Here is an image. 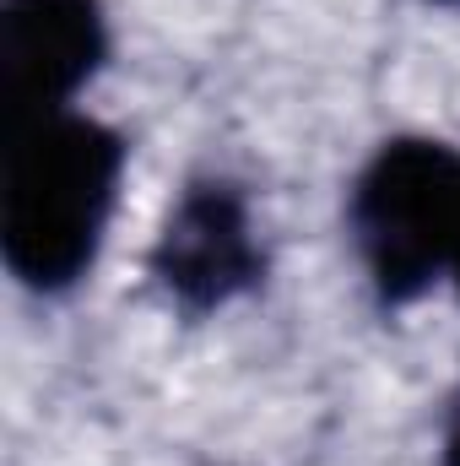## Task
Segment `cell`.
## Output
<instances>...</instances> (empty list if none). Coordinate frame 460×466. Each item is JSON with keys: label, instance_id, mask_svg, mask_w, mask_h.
I'll return each instance as SVG.
<instances>
[{"label": "cell", "instance_id": "cell-7", "mask_svg": "<svg viewBox=\"0 0 460 466\" xmlns=\"http://www.w3.org/2000/svg\"><path fill=\"white\" fill-rule=\"evenodd\" d=\"M434 5H460V0H434Z\"/></svg>", "mask_w": 460, "mask_h": 466}, {"label": "cell", "instance_id": "cell-6", "mask_svg": "<svg viewBox=\"0 0 460 466\" xmlns=\"http://www.w3.org/2000/svg\"><path fill=\"white\" fill-rule=\"evenodd\" d=\"M450 277L460 282V228H455V260H450Z\"/></svg>", "mask_w": 460, "mask_h": 466}, {"label": "cell", "instance_id": "cell-5", "mask_svg": "<svg viewBox=\"0 0 460 466\" xmlns=\"http://www.w3.org/2000/svg\"><path fill=\"white\" fill-rule=\"evenodd\" d=\"M445 466H460V385H455V401H450V418H445Z\"/></svg>", "mask_w": 460, "mask_h": 466}, {"label": "cell", "instance_id": "cell-2", "mask_svg": "<svg viewBox=\"0 0 460 466\" xmlns=\"http://www.w3.org/2000/svg\"><path fill=\"white\" fill-rule=\"evenodd\" d=\"M346 228L379 304L423 299L455 260L460 157L428 136L385 141L352 185Z\"/></svg>", "mask_w": 460, "mask_h": 466}, {"label": "cell", "instance_id": "cell-4", "mask_svg": "<svg viewBox=\"0 0 460 466\" xmlns=\"http://www.w3.org/2000/svg\"><path fill=\"white\" fill-rule=\"evenodd\" d=\"M146 266L185 315H212L233 299H244L265 277V255L249 223V196L223 174L185 185Z\"/></svg>", "mask_w": 460, "mask_h": 466}, {"label": "cell", "instance_id": "cell-3", "mask_svg": "<svg viewBox=\"0 0 460 466\" xmlns=\"http://www.w3.org/2000/svg\"><path fill=\"white\" fill-rule=\"evenodd\" d=\"M104 60V0H0V130L65 115Z\"/></svg>", "mask_w": 460, "mask_h": 466}, {"label": "cell", "instance_id": "cell-1", "mask_svg": "<svg viewBox=\"0 0 460 466\" xmlns=\"http://www.w3.org/2000/svg\"><path fill=\"white\" fill-rule=\"evenodd\" d=\"M119 130L76 109L5 136L0 255L27 293H65L93 271L119 201Z\"/></svg>", "mask_w": 460, "mask_h": 466}]
</instances>
